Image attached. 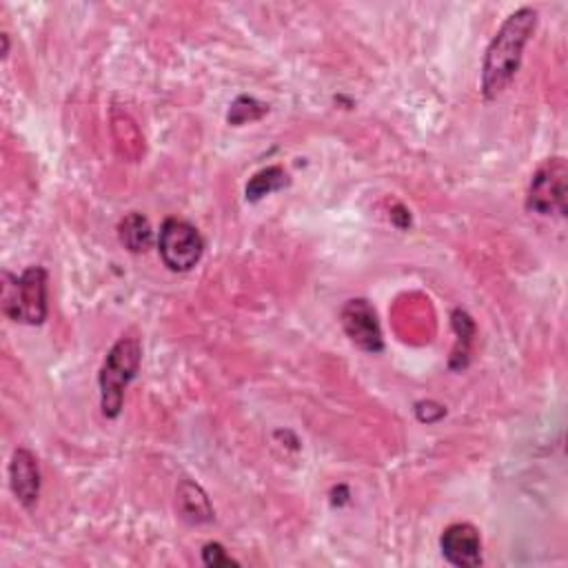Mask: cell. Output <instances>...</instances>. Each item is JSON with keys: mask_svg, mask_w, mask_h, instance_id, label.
<instances>
[{"mask_svg": "<svg viewBox=\"0 0 568 568\" xmlns=\"http://www.w3.org/2000/svg\"><path fill=\"white\" fill-rule=\"evenodd\" d=\"M535 27L537 11L530 7H521L504 20L490 40L481 64V93L486 98H497L510 84Z\"/></svg>", "mask_w": 568, "mask_h": 568, "instance_id": "1", "label": "cell"}, {"mask_svg": "<svg viewBox=\"0 0 568 568\" xmlns=\"http://www.w3.org/2000/svg\"><path fill=\"white\" fill-rule=\"evenodd\" d=\"M140 359H142V346L138 337H120L111 351L106 353L100 375H98V384H100V406H102V415L109 419H115L122 410L124 404V393L126 386L133 382V377L138 375L140 368Z\"/></svg>", "mask_w": 568, "mask_h": 568, "instance_id": "2", "label": "cell"}, {"mask_svg": "<svg viewBox=\"0 0 568 568\" xmlns=\"http://www.w3.org/2000/svg\"><path fill=\"white\" fill-rule=\"evenodd\" d=\"M2 313L20 324H42L47 317V271L27 266L20 275H2Z\"/></svg>", "mask_w": 568, "mask_h": 568, "instance_id": "3", "label": "cell"}, {"mask_svg": "<svg viewBox=\"0 0 568 568\" xmlns=\"http://www.w3.org/2000/svg\"><path fill=\"white\" fill-rule=\"evenodd\" d=\"M158 251L160 260L169 271L186 273L200 262L204 253V240L191 222L180 217H166L160 226Z\"/></svg>", "mask_w": 568, "mask_h": 568, "instance_id": "4", "label": "cell"}, {"mask_svg": "<svg viewBox=\"0 0 568 568\" xmlns=\"http://www.w3.org/2000/svg\"><path fill=\"white\" fill-rule=\"evenodd\" d=\"M566 162L564 158L546 160L532 175L526 206L539 215L566 213Z\"/></svg>", "mask_w": 568, "mask_h": 568, "instance_id": "5", "label": "cell"}, {"mask_svg": "<svg viewBox=\"0 0 568 568\" xmlns=\"http://www.w3.org/2000/svg\"><path fill=\"white\" fill-rule=\"evenodd\" d=\"M339 320H342L344 333L357 348H362L366 353H379L384 348L382 326H379L377 313L368 300H364V297L348 300L342 306Z\"/></svg>", "mask_w": 568, "mask_h": 568, "instance_id": "6", "label": "cell"}, {"mask_svg": "<svg viewBox=\"0 0 568 568\" xmlns=\"http://www.w3.org/2000/svg\"><path fill=\"white\" fill-rule=\"evenodd\" d=\"M442 555L457 568H477L481 564V539L473 524H450L439 537Z\"/></svg>", "mask_w": 568, "mask_h": 568, "instance_id": "7", "label": "cell"}, {"mask_svg": "<svg viewBox=\"0 0 568 568\" xmlns=\"http://www.w3.org/2000/svg\"><path fill=\"white\" fill-rule=\"evenodd\" d=\"M9 484H11L16 499L24 508L36 506V501L40 497V468H38V459L31 450H27V448L13 450V457L9 464Z\"/></svg>", "mask_w": 568, "mask_h": 568, "instance_id": "8", "label": "cell"}, {"mask_svg": "<svg viewBox=\"0 0 568 568\" xmlns=\"http://www.w3.org/2000/svg\"><path fill=\"white\" fill-rule=\"evenodd\" d=\"M175 497H178V510H180V517L189 524H206L213 519V508H211V501L206 497V493L193 484L191 479H182L178 490H175Z\"/></svg>", "mask_w": 568, "mask_h": 568, "instance_id": "9", "label": "cell"}, {"mask_svg": "<svg viewBox=\"0 0 568 568\" xmlns=\"http://www.w3.org/2000/svg\"><path fill=\"white\" fill-rule=\"evenodd\" d=\"M118 237H120V242L126 251L144 253L153 242V229H151L149 220L142 213L133 211V213H129L120 220Z\"/></svg>", "mask_w": 568, "mask_h": 568, "instance_id": "10", "label": "cell"}, {"mask_svg": "<svg viewBox=\"0 0 568 568\" xmlns=\"http://www.w3.org/2000/svg\"><path fill=\"white\" fill-rule=\"evenodd\" d=\"M286 184H288V175L284 173V169L266 166V169L257 171L248 180V184H246V200L257 202L260 197H264V195H268V193H273V191H277V189H282Z\"/></svg>", "mask_w": 568, "mask_h": 568, "instance_id": "11", "label": "cell"}, {"mask_svg": "<svg viewBox=\"0 0 568 568\" xmlns=\"http://www.w3.org/2000/svg\"><path fill=\"white\" fill-rule=\"evenodd\" d=\"M202 561L206 566H237V561L224 550L222 544L217 541H209L204 548H202Z\"/></svg>", "mask_w": 568, "mask_h": 568, "instance_id": "12", "label": "cell"}]
</instances>
